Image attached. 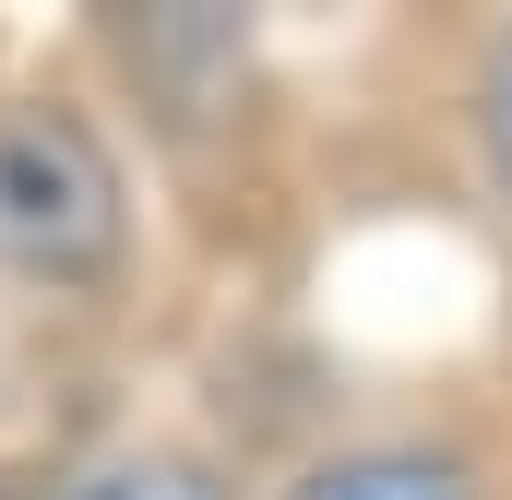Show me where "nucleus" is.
<instances>
[{
    "instance_id": "7ed1b4c3",
    "label": "nucleus",
    "mask_w": 512,
    "mask_h": 500,
    "mask_svg": "<svg viewBox=\"0 0 512 500\" xmlns=\"http://www.w3.org/2000/svg\"><path fill=\"white\" fill-rule=\"evenodd\" d=\"M48 500H251V489L203 441H108V453H84Z\"/></svg>"
},
{
    "instance_id": "f03ea898",
    "label": "nucleus",
    "mask_w": 512,
    "mask_h": 500,
    "mask_svg": "<svg viewBox=\"0 0 512 500\" xmlns=\"http://www.w3.org/2000/svg\"><path fill=\"white\" fill-rule=\"evenodd\" d=\"M251 500H512V453L465 417H358Z\"/></svg>"
},
{
    "instance_id": "20e7f679",
    "label": "nucleus",
    "mask_w": 512,
    "mask_h": 500,
    "mask_svg": "<svg viewBox=\"0 0 512 500\" xmlns=\"http://www.w3.org/2000/svg\"><path fill=\"white\" fill-rule=\"evenodd\" d=\"M453 120H465V155H477V191L512 215V12H489V24H477Z\"/></svg>"
},
{
    "instance_id": "f257e3e1",
    "label": "nucleus",
    "mask_w": 512,
    "mask_h": 500,
    "mask_svg": "<svg viewBox=\"0 0 512 500\" xmlns=\"http://www.w3.org/2000/svg\"><path fill=\"white\" fill-rule=\"evenodd\" d=\"M0 262L36 286H120L131 262V167L84 96H0Z\"/></svg>"
},
{
    "instance_id": "39448f33",
    "label": "nucleus",
    "mask_w": 512,
    "mask_h": 500,
    "mask_svg": "<svg viewBox=\"0 0 512 500\" xmlns=\"http://www.w3.org/2000/svg\"><path fill=\"white\" fill-rule=\"evenodd\" d=\"M0 500H24V489H0Z\"/></svg>"
}]
</instances>
